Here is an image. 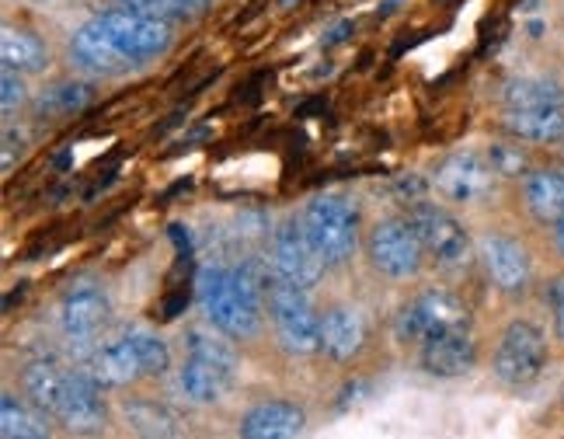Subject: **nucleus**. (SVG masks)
<instances>
[{
	"mask_svg": "<svg viewBox=\"0 0 564 439\" xmlns=\"http://www.w3.org/2000/svg\"><path fill=\"white\" fill-rule=\"evenodd\" d=\"M275 279L279 272L265 261H245L241 269H206L199 276V307L206 321L230 339L258 335Z\"/></svg>",
	"mask_w": 564,
	"mask_h": 439,
	"instance_id": "nucleus-1",
	"label": "nucleus"
},
{
	"mask_svg": "<svg viewBox=\"0 0 564 439\" xmlns=\"http://www.w3.org/2000/svg\"><path fill=\"white\" fill-rule=\"evenodd\" d=\"M303 227H307L311 240L328 266H341V261L352 258L359 240V213L349 200H341V195H317L303 210Z\"/></svg>",
	"mask_w": 564,
	"mask_h": 439,
	"instance_id": "nucleus-2",
	"label": "nucleus"
},
{
	"mask_svg": "<svg viewBox=\"0 0 564 439\" xmlns=\"http://www.w3.org/2000/svg\"><path fill=\"white\" fill-rule=\"evenodd\" d=\"M269 314L275 321L279 342L293 356H311L321 349V314L314 311V303L307 290L293 287L286 279H275L269 290Z\"/></svg>",
	"mask_w": 564,
	"mask_h": 439,
	"instance_id": "nucleus-3",
	"label": "nucleus"
},
{
	"mask_svg": "<svg viewBox=\"0 0 564 439\" xmlns=\"http://www.w3.org/2000/svg\"><path fill=\"white\" fill-rule=\"evenodd\" d=\"M547 366V339L530 321H512L495 349V377L506 387H530Z\"/></svg>",
	"mask_w": 564,
	"mask_h": 439,
	"instance_id": "nucleus-4",
	"label": "nucleus"
},
{
	"mask_svg": "<svg viewBox=\"0 0 564 439\" xmlns=\"http://www.w3.org/2000/svg\"><path fill=\"white\" fill-rule=\"evenodd\" d=\"M408 224L415 227L425 255H432L443 269H460L470 261V234L457 216L446 213L443 206L419 203L411 206Z\"/></svg>",
	"mask_w": 564,
	"mask_h": 439,
	"instance_id": "nucleus-5",
	"label": "nucleus"
},
{
	"mask_svg": "<svg viewBox=\"0 0 564 439\" xmlns=\"http://www.w3.org/2000/svg\"><path fill=\"white\" fill-rule=\"evenodd\" d=\"M467 324L470 314L457 297L443 290H429L401 307L394 328L401 342H425L440 332H453V328H467Z\"/></svg>",
	"mask_w": 564,
	"mask_h": 439,
	"instance_id": "nucleus-6",
	"label": "nucleus"
},
{
	"mask_svg": "<svg viewBox=\"0 0 564 439\" xmlns=\"http://www.w3.org/2000/svg\"><path fill=\"white\" fill-rule=\"evenodd\" d=\"M272 269L279 272V279L293 282L300 290H314L324 269H328V261L321 258L317 245L311 240L307 227H303V220H290V224H282L272 237Z\"/></svg>",
	"mask_w": 564,
	"mask_h": 439,
	"instance_id": "nucleus-7",
	"label": "nucleus"
},
{
	"mask_svg": "<svg viewBox=\"0 0 564 439\" xmlns=\"http://www.w3.org/2000/svg\"><path fill=\"white\" fill-rule=\"evenodd\" d=\"M370 261L373 269L383 272L387 279H411L419 276L422 269V240L415 234V227L404 220H383V224H377L370 231Z\"/></svg>",
	"mask_w": 564,
	"mask_h": 439,
	"instance_id": "nucleus-8",
	"label": "nucleus"
},
{
	"mask_svg": "<svg viewBox=\"0 0 564 439\" xmlns=\"http://www.w3.org/2000/svg\"><path fill=\"white\" fill-rule=\"evenodd\" d=\"M101 25L112 32L126 53L133 56L140 67L150 60H158L171 50V21H161V18H150V14H140V11H129V8H112V11H101Z\"/></svg>",
	"mask_w": 564,
	"mask_h": 439,
	"instance_id": "nucleus-9",
	"label": "nucleus"
},
{
	"mask_svg": "<svg viewBox=\"0 0 564 439\" xmlns=\"http://www.w3.org/2000/svg\"><path fill=\"white\" fill-rule=\"evenodd\" d=\"M436 189L449 203H464V206L485 203L495 189V168L481 153L460 150L436 168Z\"/></svg>",
	"mask_w": 564,
	"mask_h": 439,
	"instance_id": "nucleus-10",
	"label": "nucleus"
},
{
	"mask_svg": "<svg viewBox=\"0 0 564 439\" xmlns=\"http://www.w3.org/2000/svg\"><path fill=\"white\" fill-rule=\"evenodd\" d=\"M70 60L77 63V67L101 74V77H116V74L140 67V63L126 53L122 42L101 25V18H91L88 25H80L70 35Z\"/></svg>",
	"mask_w": 564,
	"mask_h": 439,
	"instance_id": "nucleus-11",
	"label": "nucleus"
},
{
	"mask_svg": "<svg viewBox=\"0 0 564 439\" xmlns=\"http://www.w3.org/2000/svg\"><path fill=\"white\" fill-rule=\"evenodd\" d=\"M108 314H112L108 293L95 287V282H80V287L67 290V297L59 303V332L70 342H91L105 328Z\"/></svg>",
	"mask_w": 564,
	"mask_h": 439,
	"instance_id": "nucleus-12",
	"label": "nucleus"
},
{
	"mask_svg": "<svg viewBox=\"0 0 564 439\" xmlns=\"http://www.w3.org/2000/svg\"><path fill=\"white\" fill-rule=\"evenodd\" d=\"M481 261L485 272L502 293H523L530 287V255L519 240L506 237V234H488L481 237Z\"/></svg>",
	"mask_w": 564,
	"mask_h": 439,
	"instance_id": "nucleus-13",
	"label": "nucleus"
},
{
	"mask_svg": "<svg viewBox=\"0 0 564 439\" xmlns=\"http://www.w3.org/2000/svg\"><path fill=\"white\" fill-rule=\"evenodd\" d=\"M56 422L67 426L70 432H88V436L105 429L108 411L101 401V387L84 370H70V381H67V390H63Z\"/></svg>",
	"mask_w": 564,
	"mask_h": 439,
	"instance_id": "nucleus-14",
	"label": "nucleus"
},
{
	"mask_svg": "<svg viewBox=\"0 0 564 439\" xmlns=\"http://www.w3.org/2000/svg\"><path fill=\"white\" fill-rule=\"evenodd\" d=\"M419 363L429 377H440V381L464 377V373L477 363V345L467 328H453V332H440L422 342Z\"/></svg>",
	"mask_w": 564,
	"mask_h": 439,
	"instance_id": "nucleus-15",
	"label": "nucleus"
},
{
	"mask_svg": "<svg viewBox=\"0 0 564 439\" xmlns=\"http://www.w3.org/2000/svg\"><path fill=\"white\" fill-rule=\"evenodd\" d=\"M80 370L88 373L98 387H129L133 381L143 377V366L133 353V345L126 342V335L108 345H98Z\"/></svg>",
	"mask_w": 564,
	"mask_h": 439,
	"instance_id": "nucleus-16",
	"label": "nucleus"
},
{
	"mask_svg": "<svg viewBox=\"0 0 564 439\" xmlns=\"http://www.w3.org/2000/svg\"><path fill=\"white\" fill-rule=\"evenodd\" d=\"M362 342H366V321L352 307H332L321 318V353L332 356L335 363L359 356Z\"/></svg>",
	"mask_w": 564,
	"mask_h": 439,
	"instance_id": "nucleus-17",
	"label": "nucleus"
},
{
	"mask_svg": "<svg viewBox=\"0 0 564 439\" xmlns=\"http://www.w3.org/2000/svg\"><path fill=\"white\" fill-rule=\"evenodd\" d=\"M234 381L237 373L220 366V363H209V360H199V356H188L185 366L178 370V387L188 401L195 405H216L224 401L227 394L234 390Z\"/></svg>",
	"mask_w": 564,
	"mask_h": 439,
	"instance_id": "nucleus-18",
	"label": "nucleus"
},
{
	"mask_svg": "<svg viewBox=\"0 0 564 439\" xmlns=\"http://www.w3.org/2000/svg\"><path fill=\"white\" fill-rule=\"evenodd\" d=\"M307 426V415L293 401H265L254 405L241 419V436L245 439H290L300 436Z\"/></svg>",
	"mask_w": 564,
	"mask_h": 439,
	"instance_id": "nucleus-19",
	"label": "nucleus"
},
{
	"mask_svg": "<svg viewBox=\"0 0 564 439\" xmlns=\"http://www.w3.org/2000/svg\"><path fill=\"white\" fill-rule=\"evenodd\" d=\"M506 129L527 143H561L564 140V105L547 108H506Z\"/></svg>",
	"mask_w": 564,
	"mask_h": 439,
	"instance_id": "nucleus-20",
	"label": "nucleus"
},
{
	"mask_svg": "<svg viewBox=\"0 0 564 439\" xmlns=\"http://www.w3.org/2000/svg\"><path fill=\"white\" fill-rule=\"evenodd\" d=\"M0 60L18 74H42L50 67V50L35 32L8 25L4 35H0Z\"/></svg>",
	"mask_w": 564,
	"mask_h": 439,
	"instance_id": "nucleus-21",
	"label": "nucleus"
},
{
	"mask_svg": "<svg viewBox=\"0 0 564 439\" xmlns=\"http://www.w3.org/2000/svg\"><path fill=\"white\" fill-rule=\"evenodd\" d=\"M527 210L540 224H557L564 216V171L540 168L527 179Z\"/></svg>",
	"mask_w": 564,
	"mask_h": 439,
	"instance_id": "nucleus-22",
	"label": "nucleus"
},
{
	"mask_svg": "<svg viewBox=\"0 0 564 439\" xmlns=\"http://www.w3.org/2000/svg\"><path fill=\"white\" fill-rule=\"evenodd\" d=\"M67 381H70V370H59L56 363H32L25 370V377H21L29 401L35 408L46 411L50 419H56L59 401H63V390H67Z\"/></svg>",
	"mask_w": 564,
	"mask_h": 439,
	"instance_id": "nucleus-23",
	"label": "nucleus"
},
{
	"mask_svg": "<svg viewBox=\"0 0 564 439\" xmlns=\"http://www.w3.org/2000/svg\"><path fill=\"white\" fill-rule=\"evenodd\" d=\"M95 98V87L84 84V81H63V84H53L46 92L39 95L35 101V116L39 119H67L80 108H88Z\"/></svg>",
	"mask_w": 564,
	"mask_h": 439,
	"instance_id": "nucleus-24",
	"label": "nucleus"
},
{
	"mask_svg": "<svg viewBox=\"0 0 564 439\" xmlns=\"http://www.w3.org/2000/svg\"><path fill=\"white\" fill-rule=\"evenodd\" d=\"M122 415H126V426L140 432V436H178L182 432V422L178 415L171 411L167 405H158L150 398H133L122 405Z\"/></svg>",
	"mask_w": 564,
	"mask_h": 439,
	"instance_id": "nucleus-25",
	"label": "nucleus"
},
{
	"mask_svg": "<svg viewBox=\"0 0 564 439\" xmlns=\"http://www.w3.org/2000/svg\"><path fill=\"white\" fill-rule=\"evenodd\" d=\"M35 408V405H32ZM25 401H18L14 394H4L0 398V432H4V439H42L50 436V426L42 415L46 411H32Z\"/></svg>",
	"mask_w": 564,
	"mask_h": 439,
	"instance_id": "nucleus-26",
	"label": "nucleus"
},
{
	"mask_svg": "<svg viewBox=\"0 0 564 439\" xmlns=\"http://www.w3.org/2000/svg\"><path fill=\"white\" fill-rule=\"evenodd\" d=\"M506 108H547L564 105V87L547 77H516L506 84Z\"/></svg>",
	"mask_w": 564,
	"mask_h": 439,
	"instance_id": "nucleus-27",
	"label": "nucleus"
},
{
	"mask_svg": "<svg viewBox=\"0 0 564 439\" xmlns=\"http://www.w3.org/2000/svg\"><path fill=\"white\" fill-rule=\"evenodd\" d=\"M185 345H188V356L220 363V366H227L234 373H237V366H241V360H237V349H234V339L227 332H220L216 324H209V328H192Z\"/></svg>",
	"mask_w": 564,
	"mask_h": 439,
	"instance_id": "nucleus-28",
	"label": "nucleus"
},
{
	"mask_svg": "<svg viewBox=\"0 0 564 439\" xmlns=\"http://www.w3.org/2000/svg\"><path fill=\"white\" fill-rule=\"evenodd\" d=\"M126 342L133 345V353L143 366V377H164L171 370V349L161 335L147 332V328H129Z\"/></svg>",
	"mask_w": 564,
	"mask_h": 439,
	"instance_id": "nucleus-29",
	"label": "nucleus"
},
{
	"mask_svg": "<svg viewBox=\"0 0 564 439\" xmlns=\"http://www.w3.org/2000/svg\"><path fill=\"white\" fill-rule=\"evenodd\" d=\"M488 161L495 168V174L502 179H519V174H530V158L523 147H512V143H495L488 150Z\"/></svg>",
	"mask_w": 564,
	"mask_h": 439,
	"instance_id": "nucleus-30",
	"label": "nucleus"
},
{
	"mask_svg": "<svg viewBox=\"0 0 564 439\" xmlns=\"http://www.w3.org/2000/svg\"><path fill=\"white\" fill-rule=\"evenodd\" d=\"M116 4L150 14V18H161V21H178V18H188L192 0H116Z\"/></svg>",
	"mask_w": 564,
	"mask_h": 439,
	"instance_id": "nucleus-31",
	"label": "nucleus"
},
{
	"mask_svg": "<svg viewBox=\"0 0 564 439\" xmlns=\"http://www.w3.org/2000/svg\"><path fill=\"white\" fill-rule=\"evenodd\" d=\"M29 101V87H25V74H18L11 67H4V74H0V108L11 116L14 108H21Z\"/></svg>",
	"mask_w": 564,
	"mask_h": 439,
	"instance_id": "nucleus-32",
	"label": "nucleus"
},
{
	"mask_svg": "<svg viewBox=\"0 0 564 439\" xmlns=\"http://www.w3.org/2000/svg\"><path fill=\"white\" fill-rule=\"evenodd\" d=\"M551 311H554V332L564 342V276L551 282Z\"/></svg>",
	"mask_w": 564,
	"mask_h": 439,
	"instance_id": "nucleus-33",
	"label": "nucleus"
},
{
	"mask_svg": "<svg viewBox=\"0 0 564 439\" xmlns=\"http://www.w3.org/2000/svg\"><path fill=\"white\" fill-rule=\"evenodd\" d=\"M14 150H21V133H14V126L4 129V171L14 168Z\"/></svg>",
	"mask_w": 564,
	"mask_h": 439,
	"instance_id": "nucleus-34",
	"label": "nucleus"
},
{
	"mask_svg": "<svg viewBox=\"0 0 564 439\" xmlns=\"http://www.w3.org/2000/svg\"><path fill=\"white\" fill-rule=\"evenodd\" d=\"M554 245H557V251L564 255V216L554 224Z\"/></svg>",
	"mask_w": 564,
	"mask_h": 439,
	"instance_id": "nucleus-35",
	"label": "nucleus"
},
{
	"mask_svg": "<svg viewBox=\"0 0 564 439\" xmlns=\"http://www.w3.org/2000/svg\"><path fill=\"white\" fill-rule=\"evenodd\" d=\"M561 405H564V390H561Z\"/></svg>",
	"mask_w": 564,
	"mask_h": 439,
	"instance_id": "nucleus-36",
	"label": "nucleus"
}]
</instances>
